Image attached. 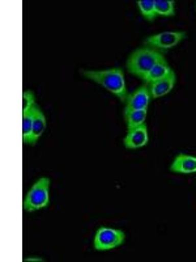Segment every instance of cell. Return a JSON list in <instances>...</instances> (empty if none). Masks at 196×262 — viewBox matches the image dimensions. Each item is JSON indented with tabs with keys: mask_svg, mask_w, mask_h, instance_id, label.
<instances>
[{
	"mask_svg": "<svg viewBox=\"0 0 196 262\" xmlns=\"http://www.w3.org/2000/svg\"><path fill=\"white\" fill-rule=\"evenodd\" d=\"M140 12L144 16V18L148 21H155L157 17V12H156L155 0H139L137 2Z\"/></svg>",
	"mask_w": 196,
	"mask_h": 262,
	"instance_id": "cell-15",
	"label": "cell"
},
{
	"mask_svg": "<svg viewBox=\"0 0 196 262\" xmlns=\"http://www.w3.org/2000/svg\"><path fill=\"white\" fill-rule=\"evenodd\" d=\"M170 170L173 173H179V174L196 173V156L179 154V155L176 156L174 161L170 165Z\"/></svg>",
	"mask_w": 196,
	"mask_h": 262,
	"instance_id": "cell-8",
	"label": "cell"
},
{
	"mask_svg": "<svg viewBox=\"0 0 196 262\" xmlns=\"http://www.w3.org/2000/svg\"><path fill=\"white\" fill-rule=\"evenodd\" d=\"M126 235L122 229L109 228V227H101L95 232L93 247L95 250H110L125 243Z\"/></svg>",
	"mask_w": 196,
	"mask_h": 262,
	"instance_id": "cell-4",
	"label": "cell"
},
{
	"mask_svg": "<svg viewBox=\"0 0 196 262\" xmlns=\"http://www.w3.org/2000/svg\"><path fill=\"white\" fill-rule=\"evenodd\" d=\"M33 118H34V107H33L32 111L22 113V142L25 144L30 143L33 130Z\"/></svg>",
	"mask_w": 196,
	"mask_h": 262,
	"instance_id": "cell-13",
	"label": "cell"
},
{
	"mask_svg": "<svg viewBox=\"0 0 196 262\" xmlns=\"http://www.w3.org/2000/svg\"><path fill=\"white\" fill-rule=\"evenodd\" d=\"M81 74L86 79L100 84V85L104 86L105 90L115 95L122 102L127 101L128 92L122 69L115 67V69L100 70V71H97V70H81Z\"/></svg>",
	"mask_w": 196,
	"mask_h": 262,
	"instance_id": "cell-1",
	"label": "cell"
},
{
	"mask_svg": "<svg viewBox=\"0 0 196 262\" xmlns=\"http://www.w3.org/2000/svg\"><path fill=\"white\" fill-rule=\"evenodd\" d=\"M36 106V97L32 91H24L22 92V113L28 111H32Z\"/></svg>",
	"mask_w": 196,
	"mask_h": 262,
	"instance_id": "cell-16",
	"label": "cell"
},
{
	"mask_svg": "<svg viewBox=\"0 0 196 262\" xmlns=\"http://www.w3.org/2000/svg\"><path fill=\"white\" fill-rule=\"evenodd\" d=\"M32 261H37V262H43L45 259L41 258V257H28V258H25V262H32Z\"/></svg>",
	"mask_w": 196,
	"mask_h": 262,
	"instance_id": "cell-17",
	"label": "cell"
},
{
	"mask_svg": "<svg viewBox=\"0 0 196 262\" xmlns=\"http://www.w3.org/2000/svg\"><path fill=\"white\" fill-rule=\"evenodd\" d=\"M152 100L148 85L139 86L135 92L128 95L126 101V111H148L149 102Z\"/></svg>",
	"mask_w": 196,
	"mask_h": 262,
	"instance_id": "cell-6",
	"label": "cell"
},
{
	"mask_svg": "<svg viewBox=\"0 0 196 262\" xmlns=\"http://www.w3.org/2000/svg\"><path fill=\"white\" fill-rule=\"evenodd\" d=\"M155 7L157 16H163V17L176 16V3L173 0H155Z\"/></svg>",
	"mask_w": 196,
	"mask_h": 262,
	"instance_id": "cell-14",
	"label": "cell"
},
{
	"mask_svg": "<svg viewBox=\"0 0 196 262\" xmlns=\"http://www.w3.org/2000/svg\"><path fill=\"white\" fill-rule=\"evenodd\" d=\"M172 72L173 69L169 66V63L166 62V59H163L161 60V62H158L157 64L148 72V75L143 79V81L145 85H149V84L153 83V81H157L160 80V79L166 78V76H169Z\"/></svg>",
	"mask_w": 196,
	"mask_h": 262,
	"instance_id": "cell-11",
	"label": "cell"
},
{
	"mask_svg": "<svg viewBox=\"0 0 196 262\" xmlns=\"http://www.w3.org/2000/svg\"><path fill=\"white\" fill-rule=\"evenodd\" d=\"M46 130V117L39 106H34V118H33V130L30 138V146H34Z\"/></svg>",
	"mask_w": 196,
	"mask_h": 262,
	"instance_id": "cell-10",
	"label": "cell"
},
{
	"mask_svg": "<svg viewBox=\"0 0 196 262\" xmlns=\"http://www.w3.org/2000/svg\"><path fill=\"white\" fill-rule=\"evenodd\" d=\"M176 81H177L176 72L173 71L169 76H166V78L160 79V80L153 81V83L149 84L148 88H149V92H151L152 98H160L162 97V96L167 95V93L174 88Z\"/></svg>",
	"mask_w": 196,
	"mask_h": 262,
	"instance_id": "cell-9",
	"label": "cell"
},
{
	"mask_svg": "<svg viewBox=\"0 0 196 262\" xmlns=\"http://www.w3.org/2000/svg\"><path fill=\"white\" fill-rule=\"evenodd\" d=\"M186 33L184 32H162L155 34V36H149L144 39V46L145 48L156 49V50H169V49L176 48L179 42L186 38Z\"/></svg>",
	"mask_w": 196,
	"mask_h": 262,
	"instance_id": "cell-5",
	"label": "cell"
},
{
	"mask_svg": "<svg viewBox=\"0 0 196 262\" xmlns=\"http://www.w3.org/2000/svg\"><path fill=\"white\" fill-rule=\"evenodd\" d=\"M195 9H196V3H195Z\"/></svg>",
	"mask_w": 196,
	"mask_h": 262,
	"instance_id": "cell-18",
	"label": "cell"
},
{
	"mask_svg": "<svg viewBox=\"0 0 196 262\" xmlns=\"http://www.w3.org/2000/svg\"><path fill=\"white\" fill-rule=\"evenodd\" d=\"M149 142V134L146 125L139 126L136 128L128 130L127 135L123 139L125 147L128 149H137L146 146Z\"/></svg>",
	"mask_w": 196,
	"mask_h": 262,
	"instance_id": "cell-7",
	"label": "cell"
},
{
	"mask_svg": "<svg viewBox=\"0 0 196 262\" xmlns=\"http://www.w3.org/2000/svg\"><path fill=\"white\" fill-rule=\"evenodd\" d=\"M165 59L162 51L152 48H140L131 54L127 60V70L143 80L158 62Z\"/></svg>",
	"mask_w": 196,
	"mask_h": 262,
	"instance_id": "cell-2",
	"label": "cell"
},
{
	"mask_svg": "<svg viewBox=\"0 0 196 262\" xmlns=\"http://www.w3.org/2000/svg\"><path fill=\"white\" fill-rule=\"evenodd\" d=\"M146 112L148 111H126L125 109V121L127 123L128 130L145 125Z\"/></svg>",
	"mask_w": 196,
	"mask_h": 262,
	"instance_id": "cell-12",
	"label": "cell"
},
{
	"mask_svg": "<svg viewBox=\"0 0 196 262\" xmlns=\"http://www.w3.org/2000/svg\"><path fill=\"white\" fill-rule=\"evenodd\" d=\"M50 179L42 177L27 193L22 207L27 212H34L37 210L45 209L50 202Z\"/></svg>",
	"mask_w": 196,
	"mask_h": 262,
	"instance_id": "cell-3",
	"label": "cell"
}]
</instances>
